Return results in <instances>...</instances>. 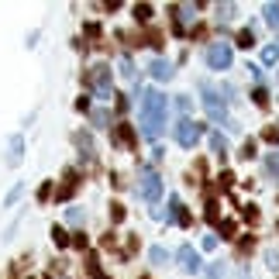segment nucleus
Instances as JSON below:
<instances>
[{"instance_id": "39448f33", "label": "nucleus", "mask_w": 279, "mask_h": 279, "mask_svg": "<svg viewBox=\"0 0 279 279\" xmlns=\"http://www.w3.org/2000/svg\"><path fill=\"white\" fill-rule=\"evenodd\" d=\"M90 79H97V93L100 97H110V69L107 66H93Z\"/></svg>"}, {"instance_id": "0eeeda50", "label": "nucleus", "mask_w": 279, "mask_h": 279, "mask_svg": "<svg viewBox=\"0 0 279 279\" xmlns=\"http://www.w3.org/2000/svg\"><path fill=\"white\" fill-rule=\"evenodd\" d=\"M179 262H183L186 272H196V269H200V262H196V252H193V248H179Z\"/></svg>"}, {"instance_id": "ddd939ff", "label": "nucleus", "mask_w": 279, "mask_h": 279, "mask_svg": "<svg viewBox=\"0 0 279 279\" xmlns=\"http://www.w3.org/2000/svg\"><path fill=\"white\" fill-rule=\"evenodd\" d=\"M93 121H97V128H107L110 117H107V110H93Z\"/></svg>"}, {"instance_id": "2eb2a0df", "label": "nucleus", "mask_w": 279, "mask_h": 279, "mask_svg": "<svg viewBox=\"0 0 279 279\" xmlns=\"http://www.w3.org/2000/svg\"><path fill=\"white\" fill-rule=\"evenodd\" d=\"M121 72H124V76H135V66H131V59H124V62H121Z\"/></svg>"}, {"instance_id": "f3484780", "label": "nucleus", "mask_w": 279, "mask_h": 279, "mask_svg": "<svg viewBox=\"0 0 279 279\" xmlns=\"http://www.w3.org/2000/svg\"><path fill=\"white\" fill-rule=\"evenodd\" d=\"M152 262H166V252L162 248H152Z\"/></svg>"}, {"instance_id": "423d86ee", "label": "nucleus", "mask_w": 279, "mask_h": 279, "mask_svg": "<svg viewBox=\"0 0 279 279\" xmlns=\"http://www.w3.org/2000/svg\"><path fill=\"white\" fill-rule=\"evenodd\" d=\"M204 104H207L210 117H217V121H224V104L217 100V93H214V90H204Z\"/></svg>"}, {"instance_id": "f8f14e48", "label": "nucleus", "mask_w": 279, "mask_h": 279, "mask_svg": "<svg viewBox=\"0 0 279 279\" xmlns=\"http://www.w3.org/2000/svg\"><path fill=\"white\" fill-rule=\"evenodd\" d=\"M135 17H138V21H148V17H152V7L138 4V7H135Z\"/></svg>"}, {"instance_id": "f257e3e1", "label": "nucleus", "mask_w": 279, "mask_h": 279, "mask_svg": "<svg viewBox=\"0 0 279 279\" xmlns=\"http://www.w3.org/2000/svg\"><path fill=\"white\" fill-rule=\"evenodd\" d=\"M166 107H169V100H166V93H158V90H148L145 97H141V131H145V138H158L166 131Z\"/></svg>"}, {"instance_id": "20e7f679", "label": "nucleus", "mask_w": 279, "mask_h": 279, "mask_svg": "<svg viewBox=\"0 0 279 279\" xmlns=\"http://www.w3.org/2000/svg\"><path fill=\"white\" fill-rule=\"evenodd\" d=\"M141 196H145L148 204H155L158 196H162V179H158L152 169H145V173H141Z\"/></svg>"}, {"instance_id": "aec40b11", "label": "nucleus", "mask_w": 279, "mask_h": 279, "mask_svg": "<svg viewBox=\"0 0 279 279\" xmlns=\"http://www.w3.org/2000/svg\"><path fill=\"white\" fill-rule=\"evenodd\" d=\"M269 166H272V169L279 173V155H276V158H269Z\"/></svg>"}, {"instance_id": "1a4fd4ad", "label": "nucleus", "mask_w": 279, "mask_h": 279, "mask_svg": "<svg viewBox=\"0 0 279 279\" xmlns=\"http://www.w3.org/2000/svg\"><path fill=\"white\" fill-rule=\"evenodd\" d=\"M21 148H24V138H21V135H17V138H14V141H11V162H14V166H17V162H21Z\"/></svg>"}, {"instance_id": "dca6fc26", "label": "nucleus", "mask_w": 279, "mask_h": 279, "mask_svg": "<svg viewBox=\"0 0 279 279\" xmlns=\"http://www.w3.org/2000/svg\"><path fill=\"white\" fill-rule=\"evenodd\" d=\"M265 141H279V128H265Z\"/></svg>"}, {"instance_id": "9d476101", "label": "nucleus", "mask_w": 279, "mask_h": 279, "mask_svg": "<svg viewBox=\"0 0 279 279\" xmlns=\"http://www.w3.org/2000/svg\"><path fill=\"white\" fill-rule=\"evenodd\" d=\"M265 21H269L272 28H279V4H269V7H265Z\"/></svg>"}, {"instance_id": "9b49d317", "label": "nucleus", "mask_w": 279, "mask_h": 279, "mask_svg": "<svg viewBox=\"0 0 279 279\" xmlns=\"http://www.w3.org/2000/svg\"><path fill=\"white\" fill-rule=\"evenodd\" d=\"M279 59V45H269L265 52H262V62H276Z\"/></svg>"}, {"instance_id": "4468645a", "label": "nucleus", "mask_w": 279, "mask_h": 279, "mask_svg": "<svg viewBox=\"0 0 279 279\" xmlns=\"http://www.w3.org/2000/svg\"><path fill=\"white\" fill-rule=\"evenodd\" d=\"M238 45L248 49V45H252V31H242V35H238Z\"/></svg>"}, {"instance_id": "6e6552de", "label": "nucleus", "mask_w": 279, "mask_h": 279, "mask_svg": "<svg viewBox=\"0 0 279 279\" xmlns=\"http://www.w3.org/2000/svg\"><path fill=\"white\" fill-rule=\"evenodd\" d=\"M148 72H152L155 79H169V76H173V66H169V62H162V59H155V62L148 66Z\"/></svg>"}, {"instance_id": "f03ea898", "label": "nucleus", "mask_w": 279, "mask_h": 279, "mask_svg": "<svg viewBox=\"0 0 279 279\" xmlns=\"http://www.w3.org/2000/svg\"><path fill=\"white\" fill-rule=\"evenodd\" d=\"M207 66L210 69H227L231 66V45L227 42H214L207 49Z\"/></svg>"}, {"instance_id": "6ab92c4d", "label": "nucleus", "mask_w": 279, "mask_h": 279, "mask_svg": "<svg viewBox=\"0 0 279 279\" xmlns=\"http://www.w3.org/2000/svg\"><path fill=\"white\" fill-rule=\"evenodd\" d=\"M221 231H224V238H231V234H234V224H231V221H224V224H221Z\"/></svg>"}, {"instance_id": "7ed1b4c3", "label": "nucleus", "mask_w": 279, "mask_h": 279, "mask_svg": "<svg viewBox=\"0 0 279 279\" xmlns=\"http://www.w3.org/2000/svg\"><path fill=\"white\" fill-rule=\"evenodd\" d=\"M196 138H200V124L190 121V117H183V121L176 124V141H179L183 148H193V145H196Z\"/></svg>"}, {"instance_id": "a211bd4d", "label": "nucleus", "mask_w": 279, "mask_h": 279, "mask_svg": "<svg viewBox=\"0 0 279 279\" xmlns=\"http://www.w3.org/2000/svg\"><path fill=\"white\" fill-rule=\"evenodd\" d=\"M210 145H214L217 152H224V138H221V135H214V138H210Z\"/></svg>"}]
</instances>
